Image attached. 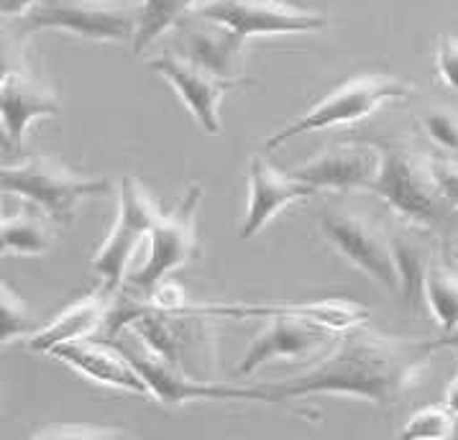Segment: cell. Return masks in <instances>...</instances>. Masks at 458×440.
<instances>
[{"label": "cell", "instance_id": "cell-30", "mask_svg": "<svg viewBox=\"0 0 458 440\" xmlns=\"http://www.w3.org/2000/svg\"><path fill=\"white\" fill-rule=\"evenodd\" d=\"M0 3H3V16L5 19H23L41 0H0Z\"/></svg>", "mask_w": 458, "mask_h": 440}, {"label": "cell", "instance_id": "cell-20", "mask_svg": "<svg viewBox=\"0 0 458 440\" xmlns=\"http://www.w3.org/2000/svg\"><path fill=\"white\" fill-rule=\"evenodd\" d=\"M113 305H115L113 290L103 284L95 292L74 300L70 308H64L59 315H55L44 328L26 335V346L31 351H38V353H52L62 343L82 341L100 326H108Z\"/></svg>", "mask_w": 458, "mask_h": 440}, {"label": "cell", "instance_id": "cell-24", "mask_svg": "<svg viewBox=\"0 0 458 440\" xmlns=\"http://www.w3.org/2000/svg\"><path fill=\"white\" fill-rule=\"evenodd\" d=\"M456 415L445 407V404H430L418 410L403 430L400 438H415V440H445L454 436L456 430Z\"/></svg>", "mask_w": 458, "mask_h": 440}, {"label": "cell", "instance_id": "cell-15", "mask_svg": "<svg viewBox=\"0 0 458 440\" xmlns=\"http://www.w3.org/2000/svg\"><path fill=\"white\" fill-rule=\"evenodd\" d=\"M0 115L3 133L13 148L23 147V133L37 118H59L62 103L55 88L23 64H5L0 80Z\"/></svg>", "mask_w": 458, "mask_h": 440}, {"label": "cell", "instance_id": "cell-2", "mask_svg": "<svg viewBox=\"0 0 458 440\" xmlns=\"http://www.w3.org/2000/svg\"><path fill=\"white\" fill-rule=\"evenodd\" d=\"M371 141L382 151V165L369 192L382 198L394 210V216L430 231L438 228L451 207L440 192L433 159L404 141Z\"/></svg>", "mask_w": 458, "mask_h": 440}, {"label": "cell", "instance_id": "cell-29", "mask_svg": "<svg viewBox=\"0 0 458 440\" xmlns=\"http://www.w3.org/2000/svg\"><path fill=\"white\" fill-rule=\"evenodd\" d=\"M123 430L110 427H55V430H38L34 438H123Z\"/></svg>", "mask_w": 458, "mask_h": 440}, {"label": "cell", "instance_id": "cell-1", "mask_svg": "<svg viewBox=\"0 0 458 440\" xmlns=\"http://www.w3.org/2000/svg\"><path fill=\"white\" fill-rule=\"evenodd\" d=\"M433 351V341L385 335L361 323L344 330L320 364L290 379L264 382L259 389L264 402L272 404L315 394H346L386 410L428 374Z\"/></svg>", "mask_w": 458, "mask_h": 440}, {"label": "cell", "instance_id": "cell-14", "mask_svg": "<svg viewBox=\"0 0 458 440\" xmlns=\"http://www.w3.org/2000/svg\"><path fill=\"white\" fill-rule=\"evenodd\" d=\"M180 310L208 315L213 320H246V317H302L320 323L330 330H349L353 326H361L369 320V310L364 305L346 300V297H330V300H318V302H269V305H239V302H187Z\"/></svg>", "mask_w": 458, "mask_h": 440}, {"label": "cell", "instance_id": "cell-25", "mask_svg": "<svg viewBox=\"0 0 458 440\" xmlns=\"http://www.w3.org/2000/svg\"><path fill=\"white\" fill-rule=\"evenodd\" d=\"M34 315L26 308L19 292L11 290V284L0 287V343H11L19 335H31Z\"/></svg>", "mask_w": 458, "mask_h": 440}, {"label": "cell", "instance_id": "cell-33", "mask_svg": "<svg viewBox=\"0 0 458 440\" xmlns=\"http://www.w3.org/2000/svg\"><path fill=\"white\" fill-rule=\"evenodd\" d=\"M448 261H451V264L458 269V241L451 246V249H448Z\"/></svg>", "mask_w": 458, "mask_h": 440}, {"label": "cell", "instance_id": "cell-22", "mask_svg": "<svg viewBox=\"0 0 458 440\" xmlns=\"http://www.w3.org/2000/svg\"><path fill=\"white\" fill-rule=\"evenodd\" d=\"M425 305L445 333L458 328V269L445 258L436 257L425 279Z\"/></svg>", "mask_w": 458, "mask_h": 440}, {"label": "cell", "instance_id": "cell-17", "mask_svg": "<svg viewBox=\"0 0 458 440\" xmlns=\"http://www.w3.org/2000/svg\"><path fill=\"white\" fill-rule=\"evenodd\" d=\"M320 190L302 182L293 172L284 174L269 165L264 157H251L249 162V210L241 225V239H254L264 231L279 210L290 207L293 202L315 198Z\"/></svg>", "mask_w": 458, "mask_h": 440}, {"label": "cell", "instance_id": "cell-3", "mask_svg": "<svg viewBox=\"0 0 458 440\" xmlns=\"http://www.w3.org/2000/svg\"><path fill=\"white\" fill-rule=\"evenodd\" d=\"M0 187L5 195L38 205L56 223H72L80 202L110 192L106 177L80 174L47 154H37L23 165L3 166Z\"/></svg>", "mask_w": 458, "mask_h": 440}, {"label": "cell", "instance_id": "cell-8", "mask_svg": "<svg viewBox=\"0 0 458 440\" xmlns=\"http://www.w3.org/2000/svg\"><path fill=\"white\" fill-rule=\"evenodd\" d=\"M118 218L110 228L106 243L92 257V269L100 275L103 284L108 290H118L126 279V267L141 246V241L148 239L151 225L159 216L162 205L147 192V187L136 177H123L118 190Z\"/></svg>", "mask_w": 458, "mask_h": 440}, {"label": "cell", "instance_id": "cell-18", "mask_svg": "<svg viewBox=\"0 0 458 440\" xmlns=\"http://www.w3.org/2000/svg\"><path fill=\"white\" fill-rule=\"evenodd\" d=\"M386 239L392 249V258L400 275V292L404 305L418 312L425 305V279L433 258L438 257L430 241V228H422L418 223H410L397 216L389 223Z\"/></svg>", "mask_w": 458, "mask_h": 440}, {"label": "cell", "instance_id": "cell-13", "mask_svg": "<svg viewBox=\"0 0 458 440\" xmlns=\"http://www.w3.org/2000/svg\"><path fill=\"white\" fill-rule=\"evenodd\" d=\"M174 31V52L198 62L200 67L218 77L251 85V80L246 77V38H241L236 31H231L218 21L202 19L195 13L180 21Z\"/></svg>", "mask_w": 458, "mask_h": 440}, {"label": "cell", "instance_id": "cell-21", "mask_svg": "<svg viewBox=\"0 0 458 440\" xmlns=\"http://www.w3.org/2000/svg\"><path fill=\"white\" fill-rule=\"evenodd\" d=\"M0 243H3V254L38 257L55 246V228L47 220V213L38 205L29 202L16 213L3 216Z\"/></svg>", "mask_w": 458, "mask_h": 440}, {"label": "cell", "instance_id": "cell-7", "mask_svg": "<svg viewBox=\"0 0 458 440\" xmlns=\"http://www.w3.org/2000/svg\"><path fill=\"white\" fill-rule=\"evenodd\" d=\"M202 187L190 184L180 202L172 210H159V216L151 225V251L147 264L129 276V287L133 292L148 294L157 284H162L166 276L192 258L200 257V241H198V207H200Z\"/></svg>", "mask_w": 458, "mask_h": 440}, {"label": "cell", "instance_id": "cell-4", "mask_svg": "<svg viewBox=\"0 0 458 440\" xmlns=\"http://www.w3.org/2000/svg\"><path fill=\"white\" fill-rule=\"evenodd\" d=\"M412 92H415L412 85H407L397 77H389V74H356V77L346 80L344 85H338L335 90H330L315 108L290 121L287 126H282L275 136H269L264 148L272 151L294 136L356 123L361 118H369L371 113H377L386 103H397V100L410 97Z\"/></svg>", "mask_w": 458, "mask_h": 440}, {"label": "cell", "instance_id": "cell-16", "mask_svg": "<svg viewBox=\"0 0 458 440\" xmlns=\"http://www.w3.org/2000/svg\"><path fill=\"white\" fill-rule=\"evenodd\" d=\"M330 328L302 320V317H269V326L259 330L241 359L236 374L251 377L264 364H272L279 359L297 361V359H312L320 351H328Z\"/></svg>", "mask_w": 458, "mask_h": 440}, {"label": "cell", "instance_id": "cell-23", "mask_svg": "<svg viewBox=\"0 0 458 440\" xmlns=\"http://www.w3.org/2000/svg\"><path fill=\"white\" fill-rule=\"evenodd\" d=\"M200 0H144L139 13V31L133 38V52H144L157 38L172 31L182 19H187Z\"/></svg>", "mask_w": 458, "mask_h": 440}, {"label": "cell", "instance_id": "cell-28", "mask_svg": "<svg viewBox=\"0 0 458 440\" xmlns=\"http://www.w3.org/2000/svg\"><path fill=\"white\" fill-rule=\"evenodd\" d=\"M433 172L440 192L448 202L451 213H458V162L454 159H433Z\"/></svg>", "mask_w": 458, "mask_h": 440}, {"label": "cell", "instance_id": "cell-5", "mask_svg": "<svg viewBox=\"0 0 458 440\" xmlns=\"http://www.w3.org/2000/svg\"><path fill=\"white\" fill-rule=\"evenodd\" d=\"M141 5L129 0H41L23 19H19V37L56 29L88 41L126 44L136 38Z\"/></svg>", "mask_w": 458, "mask_h": 440}, {"label": "cell", "instance_id": "cell-19", "mask_svg": "<svg viewBox=\"0 0 458 440\" xmlns=\"http://www.w3.org/2000/svg\"><path fill=\"white\" fill-rule=\"evenodd\" d=\"M52 356L62 359L67 367L80 371L95 385L123 389V392H133V394H151L141 371L133 367V361L118 346L115 349L100 346V343H90L82 338V341L56 346Z\"/></svg>", "mask_w": 458, "mask_h": 440}, {"label": "cell", "instance_id": "cell-31", "mask_svg": "<svg viewBox=\"0 0 458 440\" xmlns=\"http://www.w3.org/2000/svg\"><path fill=\"white\" fill-rule=\"evenodd\" d=\"M443 404L454 412L458 418V368L456 374L451 377V382L445 386V392H443Z\"/></svg>", "mask_w": 458, "mask_h": 440}, {"label": "cell", "instance_id": "cell-9", "mask_svg": "<svg viewBox=\"0 0 458 440\" xmlns=\"http://www.w3.org/2000/svg\"><path fill=\"white\" fill-rule=\"evenodd\" d=\"M192 13L218 21L241 38L310 34L328 26L323 13L294 8L284 0H200Z\"/></svg>", "mask_w": 458, "mask_h": 440}, {"label": "cell", "instance_id": "cell-26", "mask_svg": "<svg viewBox=\"0 0 458 440\" xmlns=\"http://www.w3.org/2000/svg\"><path fill=\"white\" fill-rule=\"evenodd\" d=\"M425 136L443 151L458 154V110L448 106H433L420 118Z\"/></svg>", "mask_w": 458, "mask_h": 440}, {"label": "cell", "instance_id": "cell-6", "mask_svg": "<svg viewBox=\"0 0 458 440\" xmlns=\"http://www.w3.org/2000/svg\"><path fill=\"white\" fill-rule=\"evenodd\" d=\"M320 231L341 257L371 276L382 290H400V275L392 258L386 228L374 223L367 213L344 202H328L320 213Z\"/></svg>", "mask_w": 458, "mask_h": 440}, {"label": "cell", "instance_id": "cell-12", "mask_svg": "<svg viewBox=\"0 0 458 440\" xmlns=\"http://www.w3.org/2000/svg\"><path fill=\"white\" fill-rule=\"evenodd\" d=\"M382 165V151L374 141H335L320 148L310 162L293 169L294 177L318 190L369 192Z\"/></svg>", "mask_w": 458, "mask_h": 440}, {"label": "cell", "instance_id": "cell-10", "mask_svg": "<svg viewBox=\"0 0 458 440\" xmlns=\"http://www.w3.org/2000/svg\"><path fill=\"white\" fill-rule=\"evenodd\" d=\"M133 361V367L141 371V377L147 379L151 397H157V402L165 407H180L187 402H228V400H246V402H264V394L259 385L236 386L223 385V382H208L190 377L172 364H166L162 356L151 353H139L118 346Z\"/></svg>", "mask_w": 458, "mask_h": 440}, {"label": "cell", "instance_id": "cell-32", "mask_svg": "<svg viewBox=\"0 0 458 440\" xmlns=\"http://www.w3.org/2000/svg\"><path fill=\"white\" fill-rule=\"evenodd\" d=\"M433 349H456L458 351V328L451 330V333H445L443 338L438 341H433Z\"/></svg>", "mask_w": 458, "mask_h": 440}, {"label": "cell", "instance_id": "cell-27", "mask_svg": "<svg viewBox=\"0 0 458 440\" xmlns=\"http://www.w3.org/2000/svg\"><path fill=\"white\" fill-rule=\"evenodd\" d=\"M436 70L445 88L458 92V37H443L436 49Z\"/></svg>", "mask_w": 458, "mask_h": 440}, {"label": "cell", "instance_id": "cell-11", "mask_svg": "<svg viewBox=\"0 0 458 440\" xmlns=\"http://www.w3.org/2000/svg\"><path fill=\"white\" fill-rule=\"evenodd\" d=\"M148 67L157 74H162L166 82L174 88V92L180 95V100H182L184 106L190 108L192 118L198 121V126L202 131H208L210 136L220 133V100H223L225 92L243 88V82L218 77L216 72L200 67L198 62H192V59H187L180 52H174L172 47L162 49V55L154 56L148 62Z\"/></svg>", "mask_w": 458, "mask_h": 440}]
</instances>
